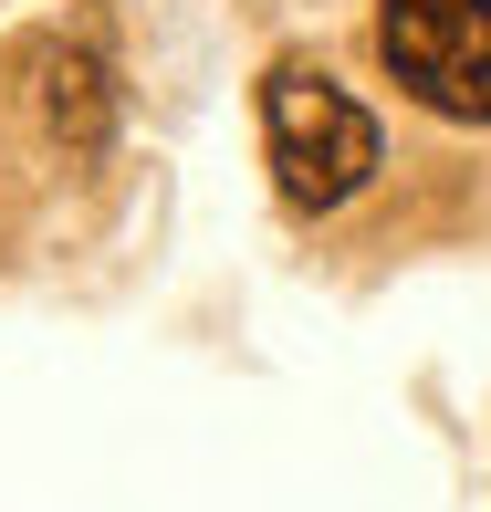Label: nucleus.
Returning a JSON list of instances; mask_svg holds the SVG:
<instances>
[{
	"label": "nucleus",
	"instance_id": "1",
	"mask_svg": "<svg viewBox=\"0 0 491 512\" xmlns=\"http://www.w3.org/2000/svg\"><path fill=\"white\" fill-rule=\"evenodd\" d=\"M262 136H272V178H283L293 209H345L377 178V115L314 63L262 74Z\"/></svg>",
	"mask_w": 491,
	"mask_h": 512
},
{
	"label": "nucleus",
	"instance_id": "2",
	"mask_svg": "<svg viewBox=\"0 0 491 512\" xmlns=\"http://www.w3.org/2000/svg\"><path fill=\"white\" fill-rule=\"evenodd\" d=\"M377 53L429 115L491 126V0H377Z\"/></svg>",
	"mask_w": 491,
	"mask_h": 512
},
{
	"label": "nucleus",
	"instance_id": "3",
	"mask_svg": "<svg viewBox=\"0 0 491 512\" xmlns=\"http://www.w3.org/2000/svg\"><path fill=\"white\" fill-rule=\"evenodd\" d=\"M42 115H53L63 147H95V136H105V63H95V53H63V63H53V95H42Z\"/></svg>",
	"mask_w": 491,
	"mask_h": 512
}]
</instances>
